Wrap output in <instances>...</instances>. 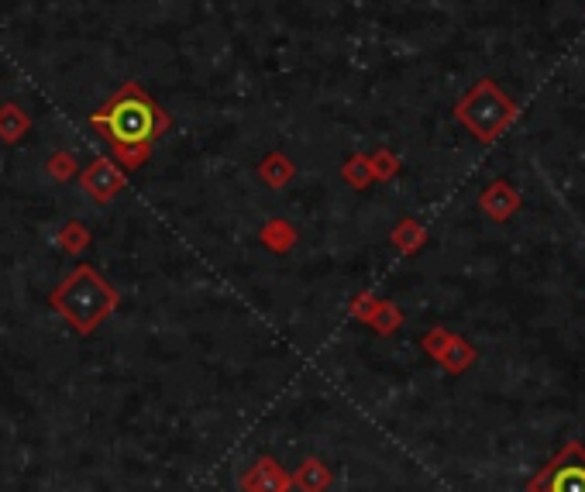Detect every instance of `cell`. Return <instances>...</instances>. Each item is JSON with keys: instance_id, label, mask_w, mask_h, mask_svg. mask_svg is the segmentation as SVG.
Listing matches in <instances>:
<instances>
[{"instance_id": "obj_1", "label": "cell", "mask_w": 585, "mask_h": 492, "mask_svg": "<svg viewBox=\"0 0 585 492\" xmlns=\"http://www.w3.org/2000/svg\"><path fill=\"white\" fill-rule=\"evenodd\" d=\"M114 303H117V293L90 269V265H80V269L52 293V307L73 320V327L80 334H90Z\"/></svg>"}, {"instance_id": "obj_2", "label": "cell", "mask_w": 585, "mask_h": 492, "mask_svg": "<svg viewBox=\"0 0 585 492\" xmlns=\"http://www.w3.org/2000/svg\"><path fill=\"white\" fill-rule=\"evenodd\" d=\"M97 128H104L117 145H145L166 128V117L159 114V107L148 97H142L135 87H128L114 104H107L104 111L93 117Z\"/></svg>"}, {"instance_id": "obj_3", "label": "cell", "mask_w": 585, "mask_h": 492, "mask_svg": "<svg viewBox=\"0 0 585 492\" xmlns=\"http://www.w3.org/2000/svg\"><path fill=\"white\" fill-rule=\"evenodd\" d=\"M517 111L520 107L513 104V100L499 90V83L489 80V76L475 83V87L455 104V117L482 145H493L496 138L517 121Z\"/></svg>"}, {"instance_id": "obj_4", "label": "cell", "mask_w": 585, "mask_h": 492, "mask_svg": "<svg viewBox=\"0 0 585 492\" xmlns=\"http://www.w3.org/2000/svg\"><path fill=\"white\" fill-rule=\"evenodd\" d=\"M479 207L486 210V217H493L496 224L510 221V217L520 210V193H517V186L506 183V179H496V183H489L486 190H482Z\"/></svg>"}, {"instance_id": "obj_5", "label": "cell", "mask_w": 585, "mask_h": 492, "mask_svg": "<svg viewBox=\"0 0 585 492\" xmlns=\"http://www.w3.org/2000/svg\"><path fill=\"white\" fill-rule=\"evenodd\" d=\"M121 183H124V176H121V169H117L111 159H97L87 169V176H83V186H87V193L97 203L111 200L114 193L121 190Z\"/></svg>"}, {"instance_id": "obj_6", "label": "cell", "mask_w": 585, "mask_h": 492, "mask_svg": "<svg viewBox=\"0 0 585 492\" xmlns=\"http://www.w3.org/2000/svg\"><path fill=\"white\" fill-rule=\"evenodd\" d=\"M424 345H427V351H434L451 372H465L475 358V351L468 348L462 338H451V334H444V331H434Z\"/></svg>"}, {"instance_id": "obj_7", "label": "cell", "mask_w": 585, "mask_h": 492, "mask_svg": "<svg viewBox=\"0 0 585 492\" xmlns=\"http://www.w3.org/2000/svg\"><path fill=\"white\" fill-rule=\"evenodd\" d=\"M286 486H290V479L272 462H259L252 468V475L245 479L248 492H286Z\"/></svg>"}, {"instance_id": "obj_8", "label": "cell", "mask_w": 585, "mask_h": 492, "mask_svg": "<svg viewBox=\"0 0 585 492\" xmlns=\"http://www.w3.org/2000/svg\"><path fill=\"white\" fill-rule=\"evenodd\" d=\"M551 492H585V465L558 468L551 479Z\"/></svg>"}, {"instance_id": "obj_9", "label": "cell", "mask_w": 585, "mask_h": 492, "mask_svg": "<svg viewBox=\"0 0 585 492\" xmlns=\"http://www.w3.org/2000/svg\"><path fill=\"white\" fill-rule=\"evenodd\" d=\"M327 482V472H324V465L321 462H303V468H300V475H296V486H300L303 492H317Z\"/></svg>"}, {"instance_id": "obj_10", "label": "cell", "mask_w": 585, "mask_h": 492, "mask_svg": "<svg viewBox=\"0 0 585 492\" xmlns=\"http://www.w3.org/2000/svg\"><path fill=\"white\" fill-rule=\"evenodd\" d=\"M21 128H25V117H21L18 107H0V135L7 142H14L21 135Z\"/></svg>"}]
</instances>
